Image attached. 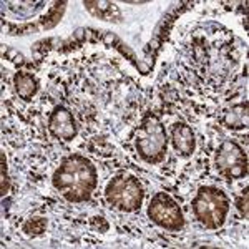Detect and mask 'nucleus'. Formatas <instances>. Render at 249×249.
I'll return each instance as SVG.
<instances>
[{"instance_id": "nucleus-8", "label": "nucleus", "mask_w": 249, "mask_h": 249, "mask_svg": "<svg viewBox=\"0 0 249 249\" xmlns=\"http://www.w3.org/2000/svg\"><path fill=\"white\" fill-rule=\"evenodd\" d=\"M173 146L179 155L188 156L195 150V135L191 128L184 123H176L173 126Z\"/></svg>"}, {"instance_id": "nucleus-2", "label": "nucleus", "mask_w": 249, "mask_h": 249, "mask_svg": "<svg viewBox=\"0 0 249 249\" xmlns=\"http://www.w3.org/2000/svg\"><path fill=\"white\" fill-rule=\"evenodd\" d=\"M196 218L210 230H216L224 223L230 210V201L223 191L216 188H201L193 201Z\"/></svg>"}, {"instance_id": "nucleus-9", "label": "nucleus", "mask_w": 249, "mask_h": 249, "mask_svg": "<svg viewBox=\"0 0 249 249\" xmlns=\"http://www.w3.org/2000/svg\"><path fill=\"white\" fill-rule=\"evenodd\" d=\"M14 85H15V90H17L18 96L23 100H30L32 96L37 93V82H35V78L32 77L30 73H27V71H18V73L15 75Z\"/></svg>"}, {"instance_id": "nucleus-10", "label": "nucleus", "mask_w": 249, "mask_h": 249, "mask_svg": "<svg viewBox=\"0 0 249 249\" xmlns=\"http://www.w3.org/2000/svg\"><path fill=\"white\" fill-rule=\"evenodd\" d=\"M87 9L98 18L103 20H113V22H120V10L115 3L111 2H85Z\"/></svg>"}, {"instance_id": "nucleus-3", "label": "nucleus", "mask_w": 249, "mask_h": 249, "mask_svg": "<svg viewBox=\"0 0 249 249\" xmlns=\"http://www.w3.org/2000/svg\"><path fill=\"white\" fill-rule=\"evenodd\" d=\"M136 150L146 161H160L166 150V131L155 116H150L138 128L135 138Z\"/></svg>"}, {"instance_id": "nucleus-14", "label": "nucleus", "mask_w": 249, "mask_h": 249, "mask_svg": "<svg viewBox=\"0 0 249 249\" xmlns=\"http://www.w3.org/2000/svg\"><path fill=\"white\" fill-rule=\"evenodd\" d=\"M9 190V181H7V171H5V156L2 155V193Z\"/></svg>"}, {"instance_id": "nucleus-5", "label": "nucleus", "mask_w": 249, "mask_h": 249, "mask_svg": "<svg viewBox=\"0 0 249 249\" xmlns=\"http://www.w3.org/2000/svg\"><path fill=\"white\" fill-rule=\"evenodd\" d=\"M148 214L158 226L170 231H178L183 226V213L175 199L164 193H158L148 206Z\"/></svg>"}, {"instance_id": "nucleus-7", "label": "nucleus", "mask_w": 249, "mask_h": 249, "mask_svg": "<svg viewBox=\"0 0 249 249\" xmlns=\"http://www.w3.org/2000/svg\"><path fill=\"white\" fill-rule=\"evenodd\" d=\"M48 130L55 138L65 140V142H70L77 136V124L73 122V116L62 107L52 113L50 120H48Z\"/></svg>"}, {"instance_id": "nucleus-1", "label": "nucleus", "mask_w": 249, "mask_h": 249, "mask_svg": "<svg viewBox=\"0 0 249 249\" xmlns=\"http://www.w3.org/2000/svg\"><path fill=\"white\" fill-rule=\"evenodd\" d=\"M53 186L68 201H85L96 186L93 164L80 155L68 156L53 175Z\"/></svg>"}, {"instance_id": "nucleus-4", "label": "nucleus", "mask_w": 249, "mask_h": 249, "mask_svg": "<svg viewBox=\"0 0 249 249\" xmlns=\"http://www.w3.org/2000/svg\"><path fill=\"white\" fill-rule=\"evenodd\" d=\"M107 201L122 211H136L143 201V188L131 176H116L105 191Z\"/></svg>"}, {"instance_id": "nucleus-12", "label": "nucleus", "mask_w": 249, "mask_h": 249, "mask_svg": "<svg viewBox=\"0 0 249 249\" xmlns=\"http://www.w3.org/2000/svg\"><path fill=\"white\" fill-rule=\"evenodd\" d=\"M47 228V221L43 218H32L23 224V232L27 236H38L45 231Z\"/></svg>"}, {"instance_id": "nucleus-13", "label": "nucleus", "mask_w": 249, "mask_h": 249, "mask_svg": "<svg viewBox=\"0 0 249 249\" xmlns=\"http://www.w3.org/2000/svg\"><path fill=\"white\" fill-rule=\"evenodd\" d=\"M238 210L241 213V216H243L244 219L248 218V190H244L243 195L239 196L238 199Z\"/></svg>"}, {"instance_id": "nucleus-6", "label": "nucleus", "mask_w": 249, "mask_h": 249, "mask_svg": "<svg viewBox=\"0 0 249 249\" xmlns=\"http://www.w3.org/2000/svg\"><path fill=\"white\" fill-rule=\"evenodd\" d=\"M216 166L226 178H243L248 173V158L236 143H221L216 153Z\"/></svg>"}, {"instance_id": "nucleus-11", "label": "nucleus", "mask_w": 249, "mask_h": 249, "mask_svg": "<svg viewBox=\"0 0 249 249\" xmlns=\"http://www.w3.org/2000/svg\"><path fill=\"white\" fill-rule=\"evenodd\" d=\"M226 123L228 126H232V128H238V126H246L248 123V111H246V107H241L238 110H231L230 113L226 116Z\"/></svg>"}]
</instances>
